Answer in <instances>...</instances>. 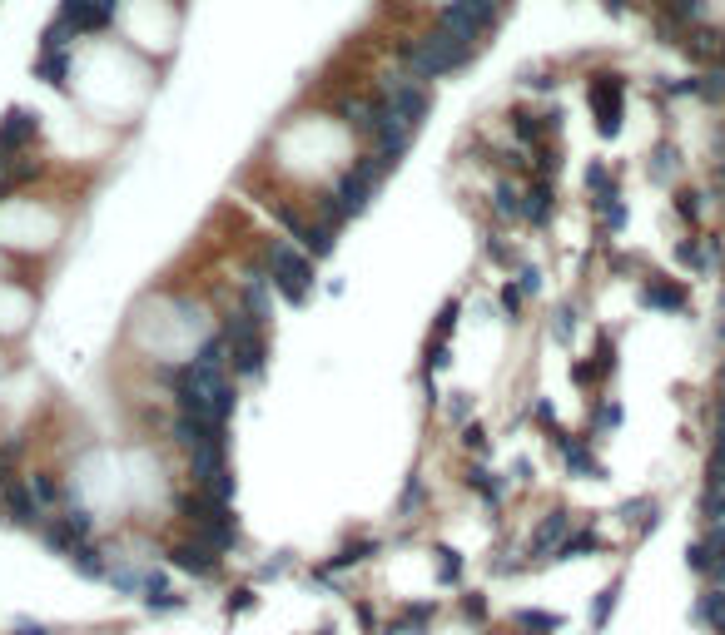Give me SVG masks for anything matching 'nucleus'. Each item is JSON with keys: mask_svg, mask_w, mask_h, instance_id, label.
Returning a JSON list of instances; mask_svg holds the SVG:
<instances>
[{"mask_svg": "<svg viewBox=\"0 0 725 635\" xmlns=\"http://www.w3.org/2000/svg\"><path fill=\"white\" fill-rule=\"evenodd\" d=\"M373 90H378V100L388 105L393 125L423 129V120L433 115V85H428V80H418L408 65H393V70H383V75L373 80Z\"/></svg>", "mask_w": 725, "mask_h": 635, "instance_id": "nucleus-5", "label": "nucleus"}, {"mask_svg": "<svg viewBox=\"0 0 725 635\" xmlns=\"http://www.w3.org/2000/svg\"><path fill=\"white\" fill-rule=\"evenodd\" d=\"M60 244V214L35 209V199H0V249L10 254H55Z\"/></svg>", "mask_w": 725, "mask_h": 635, "instance_id": "nucleus-1", "label": "nucleus"}, {"mask_svg": "<svg viewBox=\"0 0 725 635\" xmlns=\"http://www.w3.org/2000/svg\"><path fill=\"white\" fill-rule=\"evenodd\" d=\"M259 268L269 273V283H274V293L284 298V303H308V293H313V268H318V258L303 254L293 239L284 234H269L264 244H259Z\"/></svg>", "mask_w": 725, "mask_h": 635, "instance_id": "nucleus-3", "label": "nucleus"}, {"mask_svg": "<svg viewBox=\"0 0 725 635\" xmlns=\"http://www.w3.org/2000/svg\"><path fill=\"white\" fill-rule=\"evenodd\" d=\"M274 283H269V273L259 268V263H249L244 268V278L234 283V308H244L249 318H259V323H269L274 318Z\"/></svg>", "mask_w": 725, "mask_h": 635, "instance_id": "nucleus-7", "label": "nucleus"}, {"mask_svg": "<svg viewBox=\"0 0 725 635\" xmlns=\"http://www.w3.org/2000/svg\"><path fill=\"white\" fill-rule=\"evenodd\" d=\"M75 75V50H35V80L50 90H65V80Z\"/></svg>", "mask_w": 725, "mask_h": 635, "instance_id": "nucleus-9", "label": "nucleus"}, {"mask_svg": "<svg viewBox=\"0 0 725 635\" xmlns=\"http://www.w3.org/2000/svg\"><path fill=\"white\" fill-rule=\"evenodd\" d=\"M477 60V45H467V40H457L452 30H442V25H428L423 35H413L403 50H398V65H408L418 80H447V75H457L462 65H472Z\"/></svg>", "mask_w": 725, "mask_h": 635, "instance_id": "nucleus-2", "label": "nucleus"}, {"mask_svg": "<svg viewBox=\"0 0 725 635\" xmlns=\"http://www.w3.org/2000/svg\"><path fill=\"white\" fill-rule=\"evenodd\" d=\"M35 139H40V115L10 110V115L0 120V164H5V159H25V154L35 149Z\"/></svg>", "mask_w": 725, "mask_h": 635, "instance_id": "nucleus-8", "label": "nucleus"}, {"mask_svg": "<svg viewBox=\"0 0 725 635\" xmlns=\"http://www.w3.org/2000/svg\"><path fill=\"white\" fill-rule=\"evenodd\" d=\"M35 318V293L20 278H0V343L20 338Z\"/></svg>", "mask_w": 725, "mask_h": 635, "instance_id": "nucleus-6", "label": "nucleus"}, {"mask_svg": "<svg viewBox=\"0 0 725 635\" xmlns=\"http://www.w3.org/2000/svg\"><path fill=\"white\" fill-rule=\"evenodd\" d=\"M219 338H224L229 368H234V378L239 382H259L269 373V323L249 318L244 308H229Z\"/></svg>", "mask_w": 725, "mask_h": 635, "instance_id": "nucleus-4", "label": "nucleus"}]
</instances>
